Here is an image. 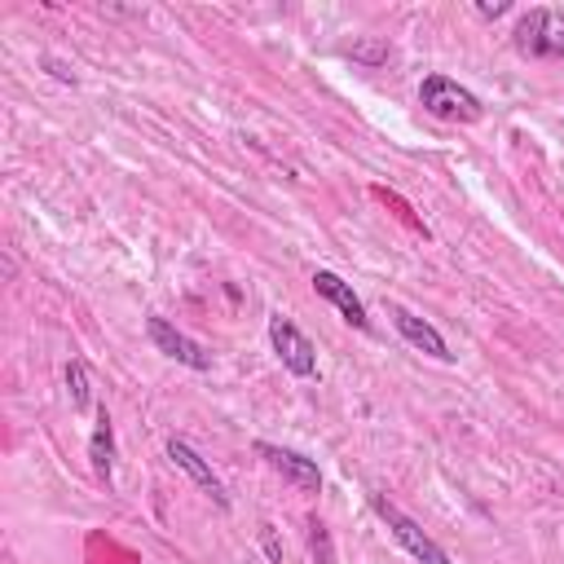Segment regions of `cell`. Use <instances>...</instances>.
Masks as SVG:
<instances>
[{
	"label": "cell",
	"instance_id": "16",
	"mask_svg": "<svg viewBox=\"0 0 564 564\" xmlns=\"http://www.w3.org/2000/svg\"><path fill=\"white\" fill-rule=\"evenodd\" d=\"M476 13H480V18H502V13H511V4H507V0H498V4H476Z\"/></svg>",
	"mask_w": 564,
	"mask_h": 564
},
{
	"label": "cell",
	"instance_id": "11",
	"mask_svg": "<svg viewBox=\"0 0 564 564\" xmlns=\"http://www.w3.org/2000/svg\"><path fill=\"white\" fill-rule=\"evenodd\" d=\"M66 392H70L75 410H93V379H88V361L84 357L66 361Z\"/></svg>",
	"mask_w": 564,
	"mask_h": 564
},
{
	"label": "cell",
	"instance_id": "3",
	"mask_svg": "<svg viewBox=\"0 0 564 564\" xmlns=\"http://www.w3.org/2000/svg\"><path fill=\"white\" fill-rule=\"evenodd\" d=\"M370 507H375V516L388 524V533H392V538H397V542H401L419 564H454V560H449V551H445L436 538H427V533H423V529H419L401 507H392L383 494H370Z\"/></svg>",
	"mask_w": 564,
	"mask_h": 564
},
{
	"label": "cell",
	"instance_id": "6",
	"mask_svg": "<svg viewBox=\"0 0 564 564\" xmlns=\"http://www.w3.org/2000/svg\"><path fill=\"white\" fill-rule=\"evenodd\" d=\"M256 454H260L282 480H291L300 494H317V489H322V471H317L313 458H304V454H295V449H282V445H269V441H256Z\"/></svg>",
	"mask_w": 564,
	"mask_h": 564
},
{
	"label": "cell",
	"instance_id": "10",
	"mask_svg": "<svg viewBox=\"0 0 564 564\" xmlns=\"http://www.w3.org/2000/svg\"><path fill=\"white\" fill-rule=\"evenodd\" d=\"M88 458H93V471L110 485V471H115V427H110L106 410H97V423H93V436H88Z\"/></svg>",
	"mask_w": 564,
	"mask_h": 564
},
{
	"label": "cell",
	"instance_id": "9",
	"mask_svg": "<svg viewBox=\"0 0 564 564\" xmlns=\"http://www.w3.org/2000/svg\"><path fill=\"white\" fill-rule=\"evenodd\" d=\"M167 458H172V463H176V467H181V471H185V476H189V480H194V485H198V489H203V494H207L216 507H229V494H225L220 476H216V471L203 463V454H198L189 441L172 436V441H167Z\"/></svg>",
	"mask_w": 564,
	"mask_h": 564
},
{
	"label": "cell",
	"instance_id": "12",
	"mask_svg": "<svg viewBox=\"0 0 564 564\" xmlns=\"http://www.w3.org/2000/svg\"><path fill=\"white\" fill-rule=\"evenodd\" d=\"M308 551H313V560L317 564H335V546H330V533H326V524L313 516L308 520Z\"/></svg>",
	"mask_w": 564,
	"mask_h": 564
},
{
	"label": "cell",
	"instance_id": "8",
	"mask_svg": "<svg viewBox=\"0 0 564 564\" xmlns=\"http://www.w3.org/2000/svg\"><path fill=\"white\" fill-rule=\"evenodd\" d=\"M313 291L326 300V304H335L339 308V317L348 322V326H357V330H370V317H366V304H361V295L339 278V273H330V269H317L313 273Z\"/></svg>",
	"mask_w": 564,
	"mask_h": 564
},
{
	"label": "cell",
	"instance_id": "1",
	"mask_svg": "<svg viewBox=\"0 0 564 564\" xmlns=\"http://www.w3.org/2000/svg\"><path fill=\"white\" fill-rule=\"evenodd\" d=\"M419 106L432 115V119H441V123H476L480 115H485V106H480V97L471 93V88H463L458 79H449V75H423V84H419Z\"/></svg>",
	"mask_w": 564,
	"mask_h": 564
},
{
	"label": "cell",
	"instance_id": "4",
	"mask_svg": "<svg viewBox=\"0 0 564 564\" xmlns=\"http://www.w3.org/2000/svg\"><path fill=\"white\" fill-rule=\"evenodd\" d=\"M269 344H273L278 361H282L295 379H313V375H317V348H313V339H308L286 313H273V317H269Z\"/></svg>",
	"mask_w": 564,
	"mask_h": 564
},
{
	"label": "cell",
	"instance_id": "7",
	"mask_svg": "<svg viewBox=\"0 0 564 564\" xmlns=\"http://www.w3.org/2000/svg\"><path fill=\"white\" fill-rule=\"evenodd\" d=\"M388 313H392L397 335H401L410 348H419V352H427V357H436V361H454V352H449L445 335H441L427 317H414V313H410V308H401V304H392Z\"/></svg>",
	"mask_w": 564,
	"mask_h": 564
},
{
	"label": "cell",
	"instance_id": "14",
	"mask_svg": "<svg viewBox=\"0 0 564 564\" xmlns=\"http://www.w3.org/2000/svg\"><path fill=\"white\" fill-rule=\"evenodd\" d=\"M260 542H264V555H269L273 564H282V542H278L273 524H260Z\"/></svg>",
	"mask_w": 564,
	"mask_h": 564
},
{
	"label": "cell",
	"instance_id": "2",
	"mask_svg": "<svg viewBox=\"0 0 564 564\" xmlns=\"http://www.w3.org/2000/svg\"><path fill=\"white\" fill-rule=\"evenodd\" d=\"M516 48H520L524 57H542V62L564 57V9L533 4V9L516 22Z\"/></svg>",
	"mask_w": 564,
	"mask_h": 564
},
{
	"label": "cell",
	"instance_id": "13",
	"mask_svg": "<svg viewBox=\"0 0 564 564\" xmlns=\"http://www.w3.org/2000/svg\"><path fill=\"white\" fill-rule=\"evenodd\" d=\"M348 53H352V62H366V66H379V62L388 57V44H375V40H366V44H352Z\"/></svg>",
	"mask_w": 564,
	"mask_h": 564
},
{
	"label": "cell",
	"instance_id": "5",
	"mask_svg": "<svg viewBox=\"0 0 564 564\" xmlns=\"http://www.w3.org/2000/svg\"><path fill=\"white\" fill-rule=\"evenodd\" d=\"M145 335L163 357H172V361H181L189 370H212V352L198 339H189L185 330H176L167 317H145Z\"/></svg>",
	"mask_w": 564,
	"mask_h": 564
},
{
	"label": "cell",
	"instance_id": "15",
	"mask_svg": "<svg viewBox=\"0 0 564 564\" xmlns=\"http://www.w3.org/2000/svg\"><path fill=\"white\" fill-rule=\"evenodd\" d=\"M44 66H48V75H53V79H62V84H75V70H70L66 62H57V57H44Z\"/></svg>",
	"mask_w": 564,
	"mask_h": 564
}]
</instances>
